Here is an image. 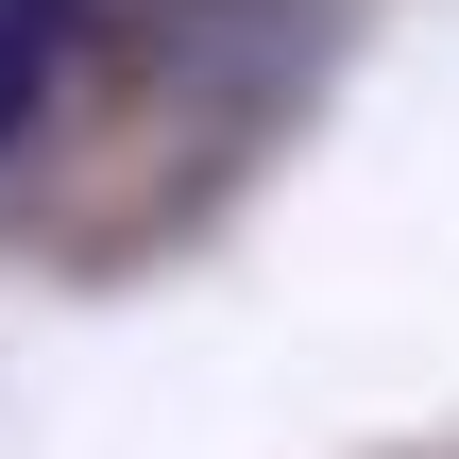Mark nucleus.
Returning <instances> with one entry per match:
<instances>
[{"instance_id": "obj_1", "label": "nucleus", "mask_w": 459, "mask_h": 459, "mask_svg": "<svg viewBox=\"0 0 459 459\" xmlns=\"http://www.w3.org/2000/svg\"><path fill=\"white\" fill-rule=\"evenodd\" d=\"M68 34H85V0H0V136H34V102H51V68H68Z\"/></svg>"}]
</instances>
